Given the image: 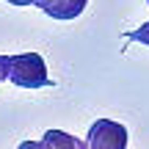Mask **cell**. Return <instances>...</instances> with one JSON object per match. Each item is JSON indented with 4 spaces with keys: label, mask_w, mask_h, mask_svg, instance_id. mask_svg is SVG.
I'll list each match as a JSON object with an SVG mask.
<instances>
[{
    "label": "cell",
    "mask_w": 149,
    "mask_h": 149,
    "mask_svg": "<svg viewBox=\"0 0 149 149\" xmlns=\"http://www.w3.org/2000/svg\"><path fill=\"white\" fill-rule=\"evenodd\" d=\"M8 80L19 88H42L50 83L44 58L39 53H17L8 55Z\"/></svg>",
    "instance_id": "obj_1"
},
{
    "label": "cell",
    "mask_w": 149,
    "mask_h": 149,
    "mask_svg": "<svg viewBox=\"0 0 149 149\" xmlns=\"http://www.w3.org/2000/svg\"><path fill=\"white\" fill-rule=\"evenodd\" d=\"M88 149H127V127L111 119H97L88 127Z\"/></svg>",
    "instance_id": "obj_2"
},
{
    "label": "cell",
    "mask_w": 149,
    "mask_h": 149,
    "mask_svg": "<svg viewBox=\"0 0 149 149\" xmlns=\"http://www.w3.org/2000/svg\"><path fill=\"white\" fill-rule=\"evenodd\" d=\"M86 6H88V0H55L44 14L53 17V19H74V17L83 14Z\"/></svg>",
    "instance_id": "obj_3"
},
{
    "label": "cell",
    "mask_w": 149,
    "mask_h": 149,
    "mask_svg": "<svg viewBox=\"0 0 149 149\" xmlns=\"http://www.w3.org/2000/svg\"><path fill=\"white\" fill-rule=\"evenodd\" d=\"M42 141H44L50 149H88V144H86V141L74 138V135L64 133V130H47Z\"/></svg>",
    "instance_id": "obj_4"
},
{
    "label": "cell",
    "mask_w": 149,
    "mask_h": 149,
    "mask_svg": "<svg viewBox=\"0 0 149 149\" xmlns=\"http://www.w3.org/2000/svg\"><path fill=\"white\" fill-rule=\"evenodd\" d=\"M130 39H133V42H141V44H146V47H149V22H144L138 31H133V33H130Z\"/></svg>",
    "instance_id": "obj_5"
},
{
    "label": "cell",
    "mask_w": 149,
    "mask_h": 149,
    "mask_svg": "<svg viewBox=\"0 0 149 149\" xmlns=\"http://www.w3.org/2000/svg\"><path fill=\"white\" fill-rule=\"evenodd\" d=\"M3 80H8V55L0 53V83Z\"/></svg>",
    "instance_id": "obj_6"
},
{
    "label": "cell",
    "mask_w": 149,
    "mask_h": 149,
    "mask_svg": "<svg viewBox=\"0 0 149 149\" xmlns=\"http://www.w3.org/2000/svg\"><path fill=\"white\" fill-rule=\"evenodd\" d=\"M17 149H50V146L44 144V141H22Z\"/></svg>",
    "instance_id": "obj_7"
},
{
    "label": "cell",
    "mask_w": 149,
    "mask_h": 149,
    "mask_svg": "<svg viewBox=\"0 0 149 149\" xmlns=\"http://www.w3.org/2000/svg\"><path fill=\"white\" fill-rule=\"evenodd\" d=\"M53 3H55V0H33V6H36V8H42V11H47Z\"/></svg>",
    "instance_id": "obj_8"
},
{
    "label": "cell",
    "mask_w": 149,
    "mask_h": 149,
    "mask_svg": "<svg viewBox=\"0 0 149 149\" xmlns=\"http://www.w3.org/2000/svg\"><path fill=\"white\" fill-rule=\"evenodd\" d=\"M11 6H22V8H25V6H33V0H8Z\"/></svg>",
    "instance_id": "obj_9"
},
{
    "label": "cell",
    "mask_w": 149,
    "mask_h": 149,
    "mask_svg": "<svg viewBox=\"0 0 149 149\" xmlns=\"http://www.w3.org/2000/svg\"><path fill=\"white\" fill-rule=\"evenodd\" d=\"M146 3H149V0H146Z\"/></svg>",
    "instance_id": "obj_10"
}]
</instances>
